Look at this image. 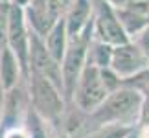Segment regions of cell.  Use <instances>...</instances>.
Instances as JSON below:
<instances>
[{"label": "cell", "mask_w": 149, "mask_h": 138, "mask_svg": "<svg viewBox=\"0 0 149 138\" xmlns=\"http://www.w3.org/2000/svg\"><path fill=\"white\" fill-rule=\"evenodd\" d=\"M4 98H6V90L0 85V120H2V111H4Z\"/></svg>", "instance_id": "obj_17"}, {"label": "cell", "mask_w": 149, "mask_h": 138, "mask_svg": "<svg viewBox=\"0 0 149 138\" xmlns=\"http://www.w3.org/2000/svg\"><path fill=\"white\" fill-rule=\"evenodd\" d=\"M65 20H66L68 39L77 37L94 20V4L90 0H76L70 11L65 15Z\"/></svg>", "instance_id": "obj_10"}, {"label": "cell", "mask_w": 149, "mask_h": 138, "mask_svg": "<svg viewBox=\"0 0 149 138\" xmlns=\"http://www.w3.org/2000/svg\"><path fill=\"white\" fill-rule=\"evenodd\" d=\"M111 68L122 77V81H125V79L133 77L136 74H140L142 70L149 68V59L133 41H129L125 44L114 46Z\"/></svg>", "instance_id": "obj_8"}, {"label": "cell", "mask_w": 149, "mask_h": 138, "mask_svg": "<svg viewBox=\"0 0 149 138\" xmlns=\"http://www.w3.org/2000/svg\"><path fill=\"white\" fill-rule=\"evenodd\" d=\"M28 94H30V105L39 116L50 125H59L63 120L68 101L63 90L55 87L50 79L39 76V74H30L26 79Z\"/></svg>", "instance_id": "obj_2"}, {"label": "cell", "mask_w": 149, "mask_h": 138, "mask_svg": "<svg viewBox=\"0 0 149 138\" xmlns=\"http://www.w3.org/2000/svg\"><path fill=\"white\" fill-rule=\"evenodd\" d=\"M22 81H26L22 66L17 59V55L13 54V50L6 44L0 50V85H2L4 90H9L17 85H20Z\"/></svg>", "instance_id": "obj_9"}, {"label": "cell", "mask_w": 149, "mask_h": 138, "mask_svg": "<svg viewBox=\"0 0 149 138\" xmlns=\"http://www.w3.org/2000/svg\"><path fill=\"white\" fill-rule=\"evenodd\" d=\"M138 125H149V94L144 96V103H142L140 111V122Z\"/></svg>", "instance_id": "obj_16"}, {"label": "cell", "mask_w": 149, "mask_h": 138, "mask_svg": "<svg viewBox=\"0 0 149 138\" xmlns=\"http://www.w3.org/2000/svg\"><path fill=\"white\" fill-rule=\"evenodd\" d=\"M107 96H109V90L105 87V83H103L101 68L88 61L83 68L81 76H79V81L76 85L70 103H74L81 111L90 114L105 101Z\"/></svg>", "instance_id": "obj_4"}, {"label": "cell", "mask_w": 149, "mask_h": 138, "mask_svg": "<svg viewBox=\"0 0 149 138\" xmlns=\"http://www.w3.org/2000/svg\"><path fill=\"white\" fill-rule=\"evenodd\" d=\"M44 43H46L50 54L54 55V59L61 63L65 54H66V48H68V31H66L65 17H61L54 24V28H52L48 31V35L44 37Z\"/></svg>", "instance_id": "obj_11"}, {"label": "cell", "mask_w": 149, "mask_h": 138, "mask_svg": "<svg viewBox=\"0 0 149 138\" xmlns=\"http://www.w3.org/2000/svg\"><path fill=\"white\" fill-rule=\"evenodd\" d=\"M112 50L114 46L107 44V43H101L98 39H92V44H90V52H88V61L94 63L96 66L100 68H107L111 66V61H112Z\"/></svg>", "instance_id": "obj_12"}, {"label": "cell", "mask_w": 149, "mask_h": 138, "mask_svg": "<svg viewBox=\"0 0 149 138\" xmlns=\"http://www.w3.org/2000/svg\"><path fill=\"white\" fill-rule=\"evenodd\" d=\"M94 6V39L111 46L129 43L131 37L123 30L114 6L109 0H96Z\"/></svg>", "instance_id": "obj_5"}, {"label": "cell", "mask_w": 149, "mask_h": 138, "mask_svg": "<svg viewBox=\"0 0 149 138\" xmlns=\"http://www.w3.org/2000/svg\"><path fill=\"white\" fill-rule=\"evenodd\" d=\"M74 2L76 0H50V6H52V9H54V13L57 17H65L74 6Z\"/></svg>", "instance_id": "obj_14"}, {"label": "cell", "mask_w": 149, "mask_h": 138, "mask_svg": "<svg viewBox=\"0 0 149 138\" xmlns=\"http://www.w3.org/2000/svg\"><path fill=\"white\" fill-rule=\"evenodd\" d=\"M28 70L30 74H39V76L50 79L55 87L63 90V72H61V63L54 59L50 54L46 43L41 35L30 28V57H28ZM28 74V76H30ZM65 94V92H63Z\"/></svg>", "instance_id": "obj_6"}, {"label": "cell", "mask_w": 149, "mask_h": 138, "mask_svg": "<svg viewBox=\"0 0 149 138\" xmlns=\"http://www.w3.org/2000/svg\"><path fill=\"white\" fill-rule=\"evenodd\" d=\"M8 46L17 55L24 77L28 79V57H30V26L26 20V13L22 6H9V20H8Z\"/></svg>", "instance_id": "obj_7"}, {"label": "cell", "mask_w": 149, "mask_h": 138, "mask_svg": "<svg viewBox=\"0 0 149 138\" xmlns=\"http://www.w3.org/2000/svg\"><path fill=\"white\" fill-rule=\"evenodd\" d=\"M144 103V94L131 87H120L118 90L111 92L105 101L90 112V127H101V125H131L138 127L140 111Z\"/></svg>", "instance_id": "obj_1"}, {"label": "cell", "mask_w": 149, "mask_h": 138, "mask_svg": "<svg viewBox=\"0 0 149 138\" xmlns=\"http://www.w3.org/2000/svg\"><path fill=\"white\" fill-rule=\"evenodd\" d=\"M133 129L134 127H131V125H120V123L101 125V127H96L90 133H87L83 138H127Z\"/></svg>", "instance_id": "obj_13"}, {"label": "cell", "mask_w": 149, "mask_h": 138, "mask_svg": "<svg viewBox=\"0 0 149 138\" xmlns=\"http://www.w3.org/2000/svg\"><path fill=\"white\" fill-rule=\"evenodd\" d=\"M94 39V20L83 30V33H79L77 37L68 39V48L66 54L61 61V72H63V92H65L66 101H72L74 90L79 81L85 65L88 63V52L90 44Z\"/></svg>", "instance_id": "obj_3"}, {"label": "cell", "mask_w": 149, "mask_h": 138, "mask_svg": "<svg viewBox=\"0 0 149 138\" xmlns=\"http://www.w3.org/2000/svg\"><path fill=\"white\" fill-rule=\"evenodd\" d=\"M131 41H133L136 46H138V48L147 55V59H149V26L146 28V30H142L136 37H133Z\"/></svg>", "instance_id": "obj_15"}]
</instances>
